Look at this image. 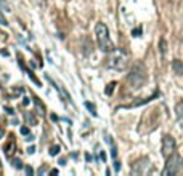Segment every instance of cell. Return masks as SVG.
Returning a JSON list of instances; mask_svg holds the SVG:
<instances>
[{
	"label": "cell",
	"instance_id": "cell-21",
	"mask_svg": "<svg viewBox=\"0 0 183 176\" xmlns=\"http://www.w3.org/2000/svg\"><path fill=\"white\" fill-rule=\"evenodd\" d=\"M29 102H31V101H29L27 98H24V99H23V106H29Z\"/></svg>",
	"mask_w": 183,
	"mask_h": 176
},
{
	"label": "cell",
	"instance_id": "cell-8",
	"mask_svg": "<svg viewBox=\"0 0 183 176\" xmlns=\"http://www.w3.org/2000/svg\"><path fill=\"white\" fill-rule=\"evenodd\" d=\"M175 114H177V119L183 123V101H180L175 107Z\"/></svg>",
	"mask_w": 183,
	"mask_h": 176
},
{
	"label": "cell",
	"instance_id": "cell-9",
	"mask_svg": "<svg viewBox=\"0 0 183 176\" xmlns=\"http://www.w3.org/2000/svg\"><path fill=\"white\" fill-rule=\"evenodd\" d=\"M34 102H36V106L39 107V114L44 115L45 114V107H44V104L40 102V99H39V98H34Z\"/></svg>",
	"mask_w": 183,
	"mask_h": 176
},
{
	"label": "cell",
	"instance_id": "cell-19",
	"mask_svg": "<svg viewBox=\"0 0 183 176\" xmlns=\"http://www.w3.org/2000/svg\"><path fill=\"white\" fill-rule=\"evenodd\" d=\"M26 173H27V175H32V168H31V167H26Z\"/></svg>",
	"mask_w": 183,
	"mask_h": 176
},
{
	"label": "cell",
	"instance_id": "cell-1",
	"mask_svg": "<svg viewBox=\"0 0 183 176\" xmlns=\"http://www.w3.org/2000/svg\"><path fill=\"white\" fill-rule=\"evenodd\" d=\"M95 35H97L98 46H100V50H101V51H105V53H109L111 50L116 48V46H114V43L111 42V39H109V31H108L106 24H103V23H98L97 27H95Z\"/></svg>",
	"mask_w": 183,
	"mask_h": 176
},
{
	"label": "cell",
	"instance_id": "cell-16",
	"mask_svg": "<svg viewBox=\"0 0 183 176\" xmlns=\"http://www.w3.org/2000/svg\"><path fill=\"white\" fill-rule=\"evenodd\" d=\"M166 50H167V43H166V39H162L161 40V51H162V54H166Z\"/></svg>",
	"mask_w": 183,
	"mask_h": 176
},
{
	"label": "cell",
	"instance_id": "cell-17",
	"mask_svg": "<svg viewBox=\"0 0 183 176\" xmlns=\"http://www.w3.org/2000/svg\"><path fill=\"white\" fill-rule=\"evenodd\" d=\"M21 133H23V135H29V128L27 127H21Z\"/></svg>",
	"mask_w": 183,
	"mask_h": 176
},
{
	"label": "cell",
	"instance_id": "cell-5",
	"mask_svg": "<svg viewBox=\"0 0 183 176\" xmlns=\"http://www.w3.org/2000/svg\"><path fill=\"white\" fill-rule=\"evenodd\" d=\"M175 149H177V143H175L174 136L166 135L162 138V155L166 157V159H169L175 152Z\"/></svg>",
	"mask_w": 183,
	"mask_h": 176
},
{
	"label": "cell",
	"instance_id": "cell-12",
	"mask_svg": "<svg viewBox=\"0 0 183 176\" xmlns=\"http://www.w3.org/2000/svg\"><path fill=\"white\" fill-rule=\"evenodd\" d=\"M27 74H29V77H31V80H32V82L36 83L37 86H40V85H42V83H40V80H39V78H37L36 75H34L32 72H31V70H27Z\"/></svg>",
	"mask_w": 183,
	"mask_h": 176
},
{
	"label": "cell",
	"instance_id": "cell-18",
	"mask_svg": "<svg viewBox=\"0 0 183 176\" xmlns=\"http://www.w3.org/2000/svg\"><path fill=\"white\" fill-rule=\"evenodd\" d=\"M114 170H116V171H119V170H121V165H119V162H116V163H114Z\"/></svg>",
	"mask_w": 183,
	"mask_h": 176
},
{
	"label": "cell",
	"instance_id": "cell-6",
	"mask_svg": "<svg viewBox=\"0 0 183 176\" xmlns=\"http://www.w3.org/2000/svg\"><path fill=\"white\" fill-rule=\"evenodd\" d=\"M148 168H149V160L141 159V160H138L137 163H133L132 173H133V175H145V173L148 171Z\"/></svg>",
	"mask_w": 183,
	"mask_h": 176
},
{
	"label": "cell",
	"instance_id": "cell-3",
	"mask_svg": "<svg viewBox=\"0 0 183 176\" xmlns=\"http://www.w3.org/2000/svg\"><path fill=\"white\" fill-rule=\"evenodd\" d=\"M127 80H129V85H130L133 90L141 88L143 83L146 82V69H145V66H143L141 62L135 64L133 69H132L130 74H129V77H127Z\"/></svg>",
	"mask_w": 183,
	"mask_h": 176
},
{
	"label": "cell",
	"instance_id": "cell-22",
	"mask_svg": "<svg viewBox=\"0 0 183 176\" xmlns=\"http://www.w3.org/2000/svg\"><path fill=\"white\" fill-rule=\"evenodd\" d=\"M100 159H101L103 162H105V160H106V154H105V152H103V151H101V154H100Z\"/></svg>",
	"mask_w": 183,
	"mask_h": 176
},
{
	"label": "cell",
	"instance_id": "cell-14",
	"mask_svg": "<svg viewBox=\"0 0 183 176\" xmlns=\"http://www.w3.org/2000/svg\"><path fill=\"white\" fill-rule=\"evenodd\" d=\"M48 152H50V155H58V152H60V146H52Z\"/></svg>",
	"mask_w": 183,
	"mask_h": 176
},
{
	"label": "cell",
	"instance_id": "cell-11",
	"mask_svg": "<svg viewBox=\"0 0 183 176\" xmlns=\"http://www.w3.org/2000/svg\"><path fill=\"white\" fill-rule=\"evenodd\" d=\"M26 120H27L29 125H36V119H34L32 112H26Z\"/></svg>",
	"mask_w": 183,
	"mask_h": 176
},
{
	"label": "cell",
	"instance_id": "cell-7",
	"mask_svg": "<svg viewBox=\"0 0 183 176\" xmlns=\"http://www.w3.org/2000/svg\"><path fill=\"white\" fill-rule=\"evenodd\" d=\"M172 69H174L175 74L183 75V61H180V59H175V61L172 62Z\"/></svg>",
	"mask_w": 183,
	"mask_h": 176
},
{
	"label": "cell",
	"instance_id": "cell-13",
	"mask_svg": "<svg viewBox=\"0 0 183 176\" xmlns=\"http://www.w3.org/2000/svg\"><path fill=\"white\" fill-rule=\"evenodd\" d=\"M114 86H116V82H111L109 85L106 86L105 93H106V94H113V90H114Z\"/></svg>",
	"mask_w": 183,
	"mask_h": 176
},
{
	"label": "cell",
	"instance_id": "cell-23",
	"mask_svg": "<svg viewBox=\"0 0 183 176\" xmlns=\"http://www.w3.org/2000/svg\"><path fill=\"white\" fill-rule=\"evenodd\" d=\"M15 167H16V168H21V162H19V160H15Z\"/></svg>",
	"mask_w": 183,
	"mask_h": 176
},
{
	"label": "cell",
	"instance_id": "cell-2",
	"mask_svg": "<svg viewBox=\"0 0 183 176\" xmlns=\"http://www.w3.org/2000/svg\"><path fill=\"white\" fill-rule=\"evenodd\" d=\"M127 62H129V58H127V53L121 48H114L109 51V56H108V67L114 70H124L127 67Z\"/></svg>",
	"mask_w": 183,
	"mask_h": 176
},
{
	"label": "cell",
	"instance_id": "cell-24",
	"mask_svg": "<svg viewBox=\"0 0 183 176\" xmlns=\"http://www.w3.org/2000/svg\"><path fill=\"white\" fill-rule=\"evenodd\" d=\"M34 151H36V149H34V147H32V146H31V147H29V149H27V152H29V154H34Z\"/></svg>",
	"mask_w": 183,
	"mask_h": 176
},
{
	"label": "cell",
	"instance_id": "cell-20",
	"mask_svg": "<svg viewBox=\"0 0 183 176\" xmlns=\"http://www.w3.org/2000/svg\"><path fill=\"white\" fill-rule=\"evenodd\" d=\"M5 111L8 112L10 115H13V114H15V111H13V109H10V107H5Z\"/></svg>",
	"mask_w": 183,
	"mask_h": 176
},
{
	"label": "cell",
	"instance_id": "cell-4",
	"mask_svg": "<svg viewBox=\"0 0 183 176\" xmlns=\"http://www.w3.org/2000/svg\"><path fill=\"white\" fill-rule=\"evenodd\" d=\"M182 170H183V159L177 152H174V154L167 159V163H166V168H164L162 175L164 176H174V175H178Z\"/></svg>",
	"mask_w": 183,
	"mask_h": 176
},
{
	"label": "cell",
	"instance_id": "cell-15",
	"mask_svg": "<svg viewBox=\"0 0 183 176\" xmlns=\"http://www.w3.org/2000/svg\"><path fill=\"white\" fill-rule=\"evenodd\" d=\"M132 35H133V37H140V35H141V27L133 29V31H132Z\"/></svg>",
	"mask_w": 183,
	"mask_h": 176
},
{
	"label": "cell",
	"instance_id": "cell-10",
	"mask_svg": "<svg viewBox=\"0 0 183 176\" xmlns=\"http://www.w3.org/2000/svg\"><path fill=\"white\" fill-rule=\"evenodd\" d=\"M85 107H87V109L90 111V114H92V115H95V117L98 115V112H97V107H95L93 104H92V102H88V101H87V102H85Z\"/></svg>",
	"mask_w": 183,
	"mask_h": 176
}]
</instances>
